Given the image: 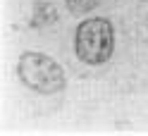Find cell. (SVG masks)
Returning a JSON list of instances; mask_svg holds the SVG:
<instances>
[{
	"instance_id": "7a4b0ae2",
	"label": "cell",
	"mask_w": 148,
	"mask_h": 136,
	"mask_svg": "<svg viewBox=\"0 0 148 136\" xmlns=\"http://www.w3.org/2000/svg\"><path fill=\"white\" fill-rule=\"evenodd\" d=\"M17 77L22 86L38 96H58L67 88V74L64 67L48 53L26 50L17 60Z\"/></svg>"
},
{
	"instance_id": "5b68a950",
	"label": "cell",
	"mask_w": 148,
	"mask_h": 136,
	"mask_svg": "<svg viewBox=\"0 0 148 136\" xmlns=\"http://www.w3.org/2000/svg\"><path fill=\"white\" fill-rule=\"evenodd\" d=\"M146 36H148V19H146Z\"/></svg>"
},
{
	"instance_id": "3957f363",
	"label": "cell",
	"mask_w": 148,
	"mask_h": 136,
	"mask_svg": "<svg viewBox=\"0 0 148 136\" xmlns=\"http://www.w3.org/2000/svg\"><path fill=\"white\" fill-rule=\"evenodd\" d=\"M60 19V12L50 0H36L29 14V26L31 29H50Z\"/></svg>"
},
{
	"instance_id": "6da1fadb",
	"label": "cell",
	"mask_w": 148,
	"mask_h": 136,
	"mask_svg": "<svg viewBox=\"0 0 148 136\" xmlns=\"http://www.w3.org/2000/svg\"><path fill=\"white\" fill-rule=\"evenodd\" d=\"M115 24L108 17H86L74 29V55L88 67H100L115 55Z\"/></svg>"
},
{
	"instance_id": "277c9868",
	"label": "cell",
	"mask_w": 148,
	"mask_h": 136,
	"mask_svg": "<svg viewBox=\"0 0 148 136\" xmlns=\"http://www.w3.org/2000/svg\"><path fill=\"white\" fill-rule=\"evenodd\" d=\"M64 5H67L69 14H74V17H86V14H91V12L100 5V0H64Z\"/></svg>"
}]
</instances>
